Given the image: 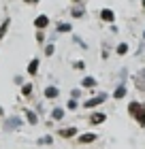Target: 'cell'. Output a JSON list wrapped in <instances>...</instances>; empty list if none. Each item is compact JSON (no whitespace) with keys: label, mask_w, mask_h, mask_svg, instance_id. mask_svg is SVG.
Returning <instances> with one entry per match:
<instances>
[{"label":"cell","mask_w":145,"mask_h":149,"mask_svg":"<svg viewBox=\"0 0 145 149\" xmlns=\"http://www.w3.org/2000/svg\"><path fill=\"white\" fill-rule=\"evenodd\" d=\"M128 113L139 121V126H145V104H141V102H130L128 104Z\"/></svg>","instance_id":"6da1fadb"},{"label":"cell","mask_w":145,"mask_h":149,"mask_svg":"<svg viewBox=\"0 0 145 149\" xmlns=\"http://www.w3.org/2000/svg\"><path fill=\"white\" fill-rule=\"evenodd\" d=\"M105 98H107L105 94H100V96H96V98H90V100H88V102H85L83 107H85V109H92V107H98L100 102H105Z\"/></svg>","instance_id":"7a4b0ae2"},{"label":"cell","mask_w":145,"mask_h":149,"mask_svg":"<svg viewBox=\"0 0 145 149\" xmlns=\"http://www.w3.org/2000/svg\"><path fill=\"white\" fill-rule=\"evenodd\" d=\"M19 126H22V119H19V117H9V119L4 121L6 130H15V128H19Z\"/></svg>","instance_id":"3957f363"},{"label":"cell","mask_w":145,"mask_h":149,"mask_svg":"<svg viewBox=\"0 0 145 149\" xmlns=\"http://www.w3.org/2000/svg\"><path fill=\"white\" fill-rule=\"evenodd\" d=\"M47 24H49V17H47V15H39L36 19H34V26H36L39 30H43Z\"/></svg>","instance_id":"277c9868"},{"label":"cell","mask_w":145,"mask_h":149,"mask_svg":"<svg viewBox=\"0 0 145 149\" xmlns=\"http://www.w3.org/2000/svg\"><path fill=\"white\" fill-rule=\"evenodd\" d=\"M92 141H96V134L94 132H88V134H81V136H79V143L81 145H88V143H92Z\"/></svg>","instance_id":"5b68a950"},{"label":"cell","mask_w":145,"mask_h":149,"mask_svg":"<svg viewBox=\"0 0 145 149\" xmlns=\"http://www.w3.org/2000/svg\"><path fill=\"white\" fill-rule=\"evenodd\" d=\"M36 70H39V58H34L32 62L28 64V72L30 74H36Z\"/></svg>","instance_id":"8992f818"},{"label":"cell","mask_w":145,"mask_h":149,"mask_svg":"<svg viewBox=\"0 0 145 149\" xmlns=\"http://www.w3.org/2000/svg\"><path fill=\"white\" fill-rule=\"evenodd\" d=\"M77 132V128H66V130H60V136H64V139H68V136H73V134Z\"/></svg>","instance_id":"52a82bcc"},{"label":"cell","mask_w":145,"mask_h":149,"mask_svg":"<svg viewBox=\"0 0 145 149\" xmlns=\"http://www.w3.org/2000/svg\"><path fill=\"white\" fill-rule=\"evenodd\" d=\"M100 17L105 19V22H113V19H115V15H113V13L109 11V9H105V11H102V13H100Z\"/></svg>","instance_id":"ba28073f"},{"label":"cell","mask_w":145,"mask_h":149,"mask_svg":"<svg viewBox=\"0 0 145 149\" xmlns=\"http://www.w3.org/2000/svg\"><path fill=\"white\" fill-rule=\"evenodd\" d=\"M9 24H11V19H4L2 26H0V40H2V36L6 34V30H9Z\"/></svg>","instance_id":"9c48e42d"},{"label":"cell","mask_w":145,"mask_h":149,"mask_svg":"<svg viewBox=\"0 0 145 149\" xmlns=\"http://www.w3.org/2000/svg\"><path fill=\"white\" fill-rule=\"evenodd\" d=\"M58 94H60L58 87H47V90H45V96H47V98H56Z\"/></svg>","instance_id":"30bf717a"},{"label":"cell","mask_w":145,"mask_h":149,"mask_svg":"<svg viewBox=\"0 0 145 149\" xmlns=\"http://www.w3.org/2000/svg\"><path fill=\"white\" fill-rule=\"evenodd\" d=\"M105 121V113H94L92 115V124H102Z\"/></svg>","instance_id":"8fae6325"},{"label":"cell","mask_w":145,"mask_h":149,"mask_svg":"<svg viewBox=\"0 0 145 149\" xmlns=\"http://www.w3.org/2000/svg\"><path fill=\"white\" fill-rule=\"evenodd\" d=\"M113 96H115V98H124V96H126V87H124V85H120V87L115 90V94H113Z\"/></svg>","instance_id":"7c38bea8"},{"label":"cell","mask_w":145,"mask_h":149,"mask_svg":"<svg viewBox=\"0 0 145 149\" xmlns=\"http://www.w3.org/2000/svg\"><path fill=\"white\" fill-rule=\"evenodd\" d=\"M51 117H53V119H62V117H64V111H62V109H56V111L51 113Z\"/></svg>","instance_id":"4fadbf2b"},{"label":"cell","mask_w":145,"mask_h":149,"mask_svg":"<svg viewBox=\"0 0 145 149\" xmlns=\"http://www.w3.org/2000/svg\"><path fill=\"white\" fill-rule=\"evenodd\" d=\"M26 115H28V121H30V124H36V121H39V117H36L32 111H26Z\"/></svg>","instance_id":"5bb4252c"},{"label":"cell","mask_w":145,"mask_h":149,"mask_svg":"<svg viewBox=\"0 0 145 149\" xmlns=\"http://www.w3.org/2000/svg\"><path fill=\"white\" fill-rule=\"evenodd\" d=\"M83 85H85V87H94V85H96V81H94L92 77H85V79H83Z\"/></svg>","instance_id":"9a60e30c"},{"label":"cell","mask_w":145,"mask_h":149,"mask_svg":"<svg viewBox=\"0 0 145 149\" xmlns=\"http://www.w3.org/2000/svg\"><path fill=\"white\" fill-rule=\"evenodd\" d=\"M22 92H24V96H30V94H32V85H30V83H26V85L22 87Z\"/></svg>","instance_id":"2e32d148"},{"label":"cell","mask_w":145,"mask_h":149,"mask_svg":"<svg viewBox=\"0 0 145 149\" xmlns=\"http://www.w3.org/2000/svg\"><path fill=\"white\" fill-rule=\"evenodd\" d=\"M128 51V47H126V43H122V45H117V53H120V56H124V53Z\"/></svg>","instance_id":"e0dca14e"},{"label":"cell","mask_w":145,"mask_h":149,"mask_svg":"<svg viewBox=\"0 0 145 149\" xmlns=\"http://www.w3.org/2000/svg\"><path fill=\"white\" fill-rule=\"evenodd\" d=\"M58 30H60V32H68V30H71V24H60Z\"/></svg>","instance_id":"ac0fdd59"},{"label":"cell","mask_w":145,"mask_h":149,"mask_svg":"<svg viewBox=\"0 0 145 149\" xmlns=\"http://www.w3.org/2000/svg\"><path fill=\"white\" fill-rule=\"evenodd\" d=\"M39 143H41V145H49V143H51V136H43Z\"/></svg>","instance_id":"d6986e66"},{"label":"cell","mask_w":145,"mask_h":149,"mask_svg":"<svg viewBox=\"0 0 145 149\" xmlns=\"http://www.w3.org/2000/svg\"><path fill=\"white\" fill-rule=\"evenodd\" d=\"M68 109H73V111L77 109V100H75V98H73V100H68Z\"/></svg>","instance_id":"ffe728a7"},{"label":"cell","mask_w":145,"mask_h":149,"mask_svg":"<svg viewBox=\"0 0 145 149\" xmlns=\"http://www.w3.org/2000/svg\"><path fill=\"white\" fill-rule=\"evenodd\" d=\"M73 15L75 17H81V15H83V11H81V9H73Z\"/></svg>","instance_id":"44dd1931"},{"label":"cell","mask_w":145,"mask_h":149,"mask_svg":"<svg viewBox=\"0 0 145 149\" xmlns=\"http://www.w3.org/2000/svg\"><path fill=\"white\" fill-rule=\"evenodd\" d=\"M45 53H47V56H51V53H53V45H49V47H47V49H45Z\"/></svg>","instance_id":"7402d4cb"},{"label":"cell","mask_w":145,"mask_h":149,"mask_svg":"<svg viewBox=\"0 0 145 149\" xmlns=\"http://www.w3.org/2000/svg\"><path fill=\"white\" fill-rule=\"evenodd\" d=\"M26 2H39V0H26Z\"/></svg>","instance_id":"603a6c76"},{"label":"cell","mask_w":145,"mask_h":149,"mask_svg":"<svg viewBox=\"0 0 145 149\" xmlns=\"http://www.w3.org/2000/svg\"><path fill=\"white\" fill-rule=\"evenodd\" d=\"M143 6H145V0H143Z\"/></svg>","instance_id":"cb8c5ba5"},{"label":"cell","mask_w":145,"mask_h":149,"mask_svg":"<svg viewBox=\"0 0 145 149\" xmlns=\"http://www.w3.org/2000/svg\"><path fill=\"white\" fill-rule=\"evenodd\" d=\"M75 2H77V0H75Z\"/></svg>","instance_id":"d4e9b609"}]
</instances>
